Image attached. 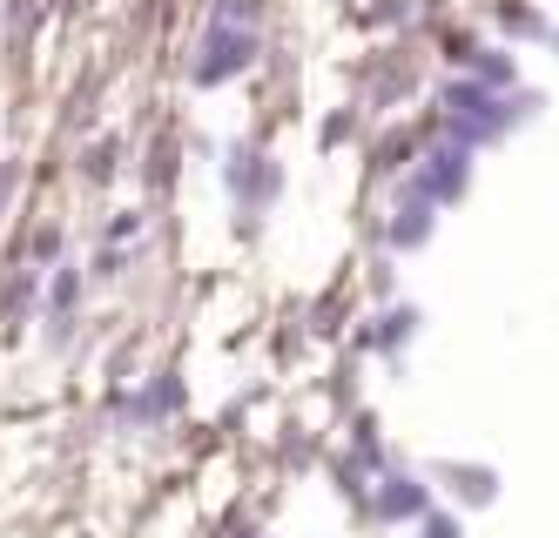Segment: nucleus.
<instances>
[{
	"label": "nucleus",
	"instance_id": "f257e3e1",
	"mask_svg": "<svg viewBox=\"0 0 559 538\" xmlns=\"http://www.w3.org/2000/svg\"><path fill=\"white\" fill-rule=\"evenodd\" d=\"M425 538H459V525L452 518H425Z\"/></svg>",
	"mask_w": 559,
	"mask_h": 538
}]
</instances>
